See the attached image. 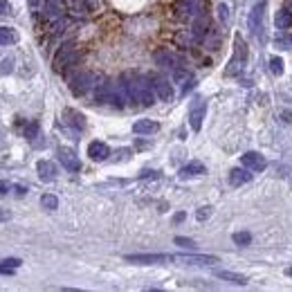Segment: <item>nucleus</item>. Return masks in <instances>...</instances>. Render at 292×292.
I'll return each mask as SVG.
<instances>
[{"instance_id": "nucleus-33", "label": "nucleus", "mask_w": 292, "mask_h": 292, "mask_svg": "<svg viewBox=\"0 0 292 292\" xmlns=\"http://www.w3.org/2000/svg\"><path fill=\"white\" fill-rule=\"evenodd\" d=\"M9 218H11V211H7V209H0V223L9 221Z\"/></svg>"}, {"instance_id": "nucleus-31", "label": "nucleus", "mask_w": 292, "mask_h": 292, "mask_svg": "<svg viewBox=\"0 0 292 292\" xmlns=\"http://www.w3.org/2000/svg\"><path fill=\"white\" fill-rule=\"evenodd\" d=\"M11 63H14L11 59H3V63H0V72H3V75H5V72H11Z\"/></svg>"}, {"instance_id": "nucleus-22", "label": "nucleus", "mask_w": 292, "mask_h": 292, "mask_svg": "<svg viewBox=\"0 0 292 292\" xmlns=\"http://www.w3.org/2000/svg\"><path fill=\"white\" fill-rule=\"evenodd\" d=\"M20 267V258H5L0 261V274H14Z\"/></svg>"}, {"instance_id": "nucleus-23", "label": "nucleus", "mask_w": 292, "mask_h": 292, "mask_svg": "<svg viewBox=\"0 0 292 292\" xmlns=\"http://www.w3.org/2000/svg\"><path fill=\"white\" fill-rule=\"evenodd\" d=\"M41 207L47 211L59 209V198H56L54 193H45V196H41Z\"/></svg>"}, {"instance_id": "nucleus-20", "label": "nucleus", "mask_w": 292, "mask_h": 292, "mask_svg": "<svg viewBox=\"0 0 292 292\" xmlns=\"http://www.w3.org/2000/svg\"><path fill=\"white\" fill-rule=\"evenodd\" d=\"M18 43V32L14 27H0V45H14Z\"/></svg>"}, {"instance_id": "nucleus-28", "label": "nucleus", "mask_w": 292, "mask_h": 292, "mask_svg": "<svg viewBox=\"0 0 292 292\" xmlns=\"http://www.w3.org/2000/svg\"><path fill=\"white\" fill-rule=\"evenodd\" d=\"M211 216V207H200L198 211H196V218L202 223V221H207V218Z\"/></svg>"}, {"instance_id": "nucleus-2", "label": "nucleus", "mask_w": 292, "mask_h": 292, "mask_svg": "<svg viewBox=\"0 0 292 292\" xmlns=\"http://www.w3.org/2000/svg\"><path fill=\"white\" fill-rule=\"evenodd\" d=\"M245 63H247V45L243 43V36L236 34V36H234V56H232V61L227 63L225 75H227V77H238L240 72H243Z\"/></svg>"}, {"instance_id": "nucleus-26", "label": "nucleus", "mask_w": 292, "mask_h": 292, "mask_svg": "<svg viewBox=\"0 0 292 292\" xmlns=\"http://www.w3.org/2000/svg\"><path fill=\"white\" fill-rule=\"evenodd\" d=\"M25 137L30 139V142H34V139L38 137V124H36V121H30V124L25 126Z\"/></svg>"}, {"instance_id": "nucleus-4", "label": "nucleus", "mask_w": 292, "mask_h": 292, "mask_svg": "<svg viewBox=\"0 0 292 292\" xmlns=\"http://www.w3.org/2000/svg\"><path fill=\"white\" fill-rule=\"evenodd\" d=\"M205 115H207V101L205 99H193V104H191L189 108V126L191 131L198 133L202 128V121H205Z\"/></svg>"}, {"instance_id": "nucleus-15", "label": "nucleus", "mask_w": 292, "mask_h": 292, "mask_svg": "<svg viewBox=\"0 0 292 292\" xmlns=\"http://www.w3.org/2000/svg\"><path fill=\"white\" fill-rule=\"evenodd\" d=\"M63 119L70 124L75 131H83L86 128V117L81 115L79 110H72V108H65V112H63Z\"/></svg>"}, {"instance_id": "nucleus-17", "label": "nucleus", "mask_w": 292, "mask_h": 292, "mask_svg": "<svg viewBox=\"0 0 292 292\" xmlns=\"http://www.w3.org/2000/svg\"><path fill=\"white\" fill-rule=\"evenodd\" d=\"M207 168L202 162L198 160H193V162H189V164H184L182 168H180V178H193V176H202Z\"/></svg>"}, {"instance_id": "nucleus-3", "label": "nucleus", "mask_w": 292, "mask_h": 292, "mask_svg": "<svg viewBox=\"0 0 292 292\" xmlns=\"http://www.w3.org/2000/svg\"><path fill=\"white\" fill-rule=\"evenodd\" d=\"M94 86H97V77H94L92 72H79V75L70 79V90L75 97H83V94Z\"/></svg>"}, {"instance_id": "nucleus-34", "label": "nucleus", "mask_w": 292, "mask_h": 292, "mask_svg": "<svg viewBox=\"0 0 292 292\" xmlns=\"http://www.w3.org/2000/svg\"><path fill=\"white\" fill-rule=\"evenodd\" d=\"M25 193H27L25 187H16V196H25Z\"/></svg>"}, {"instance_id": "nucleus-7", "label": "nucleus", "mask_w": 292, "mask_h": 292, "mask_svg": "<svg viewBox=\"0 0 292 292\" xmlns=\"http://www.w3.org/2000/svg\"><path fill=\"white\" fill-rule=\"evenodd\" d=\"M151 86L155 90V97L160 101H171L173 99V83H168V79L160 75H151Z\"/></svg>"}, {"instance_id": "nucleus-8", "label": "nucleus", "mask_w": 292, "mask_h": 292, "mask_svg": "<svg viewBox=\"0 0 292 292\" xmlns=\"http://www.w3.org/2000/svg\"><path fill=\"white\" fill-rule=\"evenodd\" d=\"M240 164L252 173H261V171H265L267 160L261 153H256V151H247L245 155H240Z\"/></svg>"}, {"instance_id": "nucleus-6", "label": "nucleus", "mask_w": 292, "mask_h": 292, "mask_svg": "<svg viewBox=\"0 0 292 292\" xmlns=\"http://www.w3.org/2000/svg\"><path fill=\"white\" fill-rule=\"evenodd\" d=\"M263 20H265V0L263 3H256L250 11V18H247V25H250V32L254 36L261 38V30H263Z\"/></svg>"}, {"instance_id": "nucleus-11", "label": "nucleus", "mask_w": 292, "mask_h": 292, "mask_svg": "<svg viewBox=\"0 0 292 292\" xmlns=\"http://www.w3.org/2000/svg\"><path fill=\"white\" fill-rule=\"evenodd\" d=\"M173 261L184 263V265H213V263H218V258L207 254H184V256H173Z\"/></svg>"}, {"instance_id": "nucleus-32", "label": "nucleus", "mask_w": 292, "mask_h": 292, "mask_svg": "<svg viewBox=\"0 0 292 292\" xmlns=\"http://www.w3.org/2000/svg\"><path fill=\"white\" fill-rule=\"evenodd\" d=\"M11 7H9V3L7 0H0V16H5V14H9Z\"/></svg>"}, {"instance_id": "nucleus-19", "label": "nucleus", "mask_w": 292, "mask_h": 292, "mask_svg": "<svg viewBox=\"0 0 292 292\" xmlns=\"http://www.w3.org/2000/svg\"><path fill=\"white\" fill-rule=\"evenodd\" d=\"M274 22H277L279 30H288V27H292V11L290 9H279L277 16H274Z\"/></svg>"}, {"instance_id": "nucleus-5", "label": "nucleus", "mask_w": 292, "mask_h": 292, "mask_svg": "<svg viewBox=\"0 0 292 292\" xmlns=\"http://www.w3.org/2000/svg\"><path fill=\"white\" fill-rule=\"evenodd\" d=\"M77 59H79V54H77L75 43L61 45V50H59V52H56V56H54V70H63V67L75 63Z\"/></svg>"}, {"instance_id": "nucleus-37", "label": "nucleus", "mask_w": 292, "mask_h": 292, "mask_svg": "<svg viewBox=\"0 0 292 292\" xmlns=\"http://www.w3.org/2000/svg\"><path fill=\"white\" fill-rule=\"evenodd\" d=\"M288 272H290V277H292V267H290V270H288Z\"/></svg>"}, {"instance_id": "nucleus-27", "label": "nucleus", "mask_w": 292, "mask_h": 292, "mask_svg": "<svg viewBox=\"0 0 292 292\" xmlns=\"http://www.w3.org/2000/svg\"><path fill=\"white\" fill-rule=\"evenodd\" d=\"M270 70H272L274 75H281V72H283V61H281L279 56H272V59H270Z\"/></svg>"}, {"instance_id": "nucleus-12", "label": "nucleus", "mask_w": 292, "mask_h": 292, "mask_svg": "<svg viewBox=\"0 0 292 292\" xmlns=\"http://www.w3.org/2000/svg\"><path fill=\"white\" fill-rule=\"evenodd\" d=\"M155 61L160 65H164V67H168L171 72H176L178 67H182V63H180V59L173 52H166V50H160V52L155 54Z\"/></svg>"}, {"instance_id": "nucleus-25", "label": "nucleus", "mask_w": 292, "mask_h": 292, "mask_svg": "<svg viewBox=\"0 0 292 292\" xmlns=\"http://www.w3.org/2000/svg\"><path fill=\"white\" fill-rule=\"evenodd\" d=\"M173 243L180 245V247H184V250H196V240L193 238H187V236H176V238H173Z\"/></svg>"}, {"instance_id": "nucleus-29", "label": "nucleus", "mask_w": 292, "mask_h": 292, "mask_svg": "<svg viewBox=\"0 0 292 292\" xmlns=\"http://www.w3.org/2000/svg\"><path fill=\"white\" fill-rule=\"evenodd\" d=\"M218 18H221L223 22H227V18H229V7L227 5H218Z\"/></svg>"}, {"instance_id": "nucleus-13", "label": "nucleus", "mask_w": 292, "mask_h": 292, "mask_svg": "<svg viewBox=\"0 0 292 292\" xmlns=\"http://www.w3.org/2000/svg\"><path fill=\"white\" fill-rule=\"evenodd\" d=\"M88 155H90V160H94V162H104V160H108L110 149L104 142H90L88 144Z\"/></svg>"}, {"instance_id": "nucleus-9", "label": "nucleus", "mask_w": 292, "mask_h": 292, "mask_svg": "<svg viewBox=\"0 0 292 292\" xmlns=\"http://www.w3.org/2000/svg\"><path fill=\"white\" fill-rule=\"evenodd\" d=\"M126 261L135 263V265H160V263L173 261V256H168V254H128Z\"/></svg>"}, {"instance_id": "nucleus-35", "label": "nucleus", "mask_w": 292, "mask_h": 292, "mask_svg": "<svg viewBox=\"0 0 292 292\" xmlns=\"http://www.w3.org/2000/svg\"><path fill=\"white\" fill-rule=\"evenodd\" d=\"M184 221V213L180 211V213H176V223H182Z\"/></svg>"}, {"instance_id": "nucleus-10", "label": "nucleus", "mask_w": 292, "mask_h": 292, "mask_svg": "<svg viewBox=\"0 0 292 292\" xmlns=\"http://www.w3.org/2000/svg\"><path fill=\"white\" fill-rule=\"evenodd\" d=\"M56 155H59V162L63 164L67 171L77 173L79 168H81V162H79V155L75 153L72 149H67V146H61L59 151H56Z\"/></svg>"}, {"instance_id": "nucleus-1", "label": "nucleus", "mask_w": 292, "mask_h": 292, "mask_svg": "<svg viewBox=\"0 0 292 292\" xmlns=\"http://www.w3.org/2000/svg\"><path fill=\"white\" fill-rule=\"evenodd\" d=\"M124 86H126V92L131 101H139L142 106H153L155 104V90L151 86V79L135 75V72H126L124 75Z\"/></svg>"}, {"instance_id": "nucleus-24", "label": "nucleus", "mask_w": 292, "mask_h": 292, "mask_svg": "<svg viewBox=\"0 0 292 292\" xmlns=\"http://www.w3.org/2000/svg\"><path fill=\"white\" fill-rule=\"evenodd\" d=\"M232 238H234V243L240 245V247H247L252 243V234H247V232H236Z\"/></svg>"}, {"instance_id": "nucleus-30", "label": "nucleus", "mask_w": 292, "mask_h": 292, "mask_svg": "<svg viewBox=\"0 0 292 292\" xmlns=\"http://www.w3.org/2000/svg\"><path fill=\"white\" fill-rule=\"evenodd\" d=\"M11 191V182H7V180H0V196H7Z\"/></svg>"}, {"instance_id": "nucleus-18", "label": "nucleus", "mask_w": 292, "mask_h": 292, "mask_svg": "<svg viewBox=\"0 0 292 292\" xmlns=\"http://www.w3.org/2000/svg\"><path fill=\"white\" fill-rule=\"evenodd\" d=\"M252 180V173H247V168H232L229 171V184L232 187H240V184H245V182H250Z\"/></svg>"}, {"instance_id": "nucleus-36", "label": "nucleus", "mask_w": 292, "mask_h": 292, "mask_svg": "<svg viewBox=\"0 0 292 292\" xmlns=\"http://www.w3.org/2000/svg\"><path fill=\"white\" fill-rule=\"evenodd\" d=\"M285 3H288V5H290V7H292V0H285Z\"/></svg>"}, {"instance_id": "nucleus-14", "label": "nucleus", "mask_w": 292, "mask_h": 292, "mask_svg": "<svg viewBox=\"0 0 292 292\" xmlns=\"http://www.w3.org/2000/svg\"><path fill=\"white\" fill-rule=\"evenodd\" d=\"M36 171H38V178L43 180V182H54L56 180V164L50 160H41L36 164Z\"/></svg>"}, {"instance_id": "nucleus-21", "label": "nucleus", "mask_w": 292, "mask_h": 292, "mask_svg": "<svg viewBox=\"0 0 292 292\" xmlns=\"http://www.w3.org/2000/svg\"><path fill=\"white\" fill-rule=\"evenodd\" d=\"M216 277L225 279V281H232V283H236V285H245L247 283V277H243V274H236V272H229V270H218Z\"/></svg>"}, {"instance_id": "nucleus-16", "label": "nucleus", "mask_w": 292, "mask_h": 292, "mask_svg": "<svg viewBox=\"0 0 292 292\" xmlns=\"http://www.w3.org/2000/svg\"><path fill=\"white\" fill-rule=\"evenodd\" d=\"M157 131H160V124L153 119H139L133 124V133H137V135H153Z\"/></svg>"}]
</instances>
